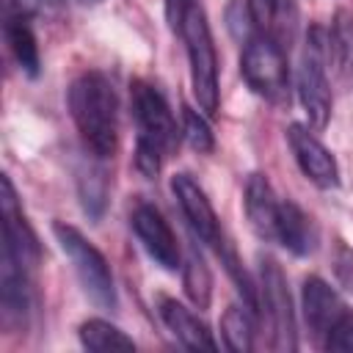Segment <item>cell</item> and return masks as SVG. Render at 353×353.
<instances>
[{
    "label": "cell",
    "mask_w": 353,
    "mask_h": 353,
    "mask_svg": "<svg viewBox=\"0 0 353 353\" xmlns=\"http://www.w3.org/2000/svg\"><path fill=\"white\" fill-rule=\"evenodd\" d=\"M323 347H325V350H345V353H353V317H347L345 323H339V325L323 339Z\"/></svg>",
    "instance_id": "d4e9b609"
},
{
    "label": "cell",
    "mask_w": 353,
    "mask_h": 353,
    "mask_svg": "<svg viewBox=\"0 0 353 353\" xmlns=\"http://www.w3.org/2000/svg\"><path fill=\"white\" fill-rule=\"evenodd\" d=\"M325 50L328 41L323 39L320 28H312L298 61V99L309 119L312 130H325L331 119V88L325 77Z\"/></svg>",
    "instance_id": "8992f818"
},
{
    "label": "cell",
    "mask_w": 353,
    "mask_h": 353,
    "mask_svg": "<svg viewBox=\"0 0 353 353\" xmlns=\"http://www.w3.org/2000/svg\"><path fill=\"white\" fill-rule=\"evenodd\" d=\"M39 0H0L3 6V22L6 19H30L36 14Z\"/></svg>",
    "instance_id": "484cf974"
},
{
    "label": "cell",
    "mask_w": 353,
    "mask_h": 353,
    "mask_svg": "<svg viewBox=\"0 0 353 353\" xmlns=\"http://www.w3.org/2000/svg\"><path fill=\"white\" fill-rule=\"evenodd\" d=\"M328 52L336 63L339 72H350L353 69V14L339 8L331 19L328 28Z\"/></svg>",
    "instance_id": "ffe728a7"
},
{
    "label": "cell",
    "mask_w": 353,
    "mask_h": 353,
    "mask_svg": "<svg viewBox=\"0 0 353 353\" xmlns=\"http://www.w3.org/2000/svg\"><path fill=\"white\" fill-rule=\"evenodd\" d=\"M301 301H303V317H306V325L309 331L323 342L339 323H345L350 314L347 303L339 298V292L323 281L320 276H309L303 281V292H301Z\"/></svg>",
    "instance_id": "7c38bea8"
},
{
    "label": "cell",
    "mask_w": 353,
    "mask_h": 353,
    "mask_svg": "<svg viewBox=\"0 0 353 353\" xmlns=\"http://www.w3.org/2000/svg\"><path fill=\"white\" fill-rule=\"evenodd\" d=\"M171 190H174V196L179 201V210H182L188 226L193 229V234L201 243H207L218 251L221 243H223V232H221V221H218L207 193L196 185V179L190 174H176L171 179Z\"/></svg>",
    "instance_id": "8fae6325"
},
{
    "label": "cell",
    "mask_w": 353,
    "mask_h": 353,
    "mask_svg": "<svg viewBox=\"0 0 353 353\" xmlns=\"http://www.w3.org/2000/svg\"><path fill=\"white\" fill-rule=\"evenodd\" d=\"M221 334H223V345L234 353H248L254 347V325L245 309L240 306H229L221 317Z\"/></svg>",
    "instance_id": "7402d4cb"
},
{
    "label": "cell",
    "mask_w": 353,
    "mask_h": 353,
    "mask_svg": "<svg viewBox=\"0 0 353 353\" xmlns=\"http://www.w3.org/2000/svg\"><path fill=\"white\" fill-rule=\"evenodd\" d=\"M196 6V0H165V19L171 30H182V22L188 11Z\"/></svg>",
    "instance_id": "4316f807"
},
{
    "label": "cell",
    "mask_w": 353,
    "mask_h": 353,
    "mask_svg": "<svg viewBox=\"0 0 353 353\" xmlns=\"http://www.w3.org/2000/svg\"><path fill=\"white\" fill-rule=\"evenodd\" d=\"M276 243H281L295 256H306L314 248V243H317V232H314L312 218L295 201H281L279 204Z\"/></svg>",
    "instance_id": "2e32d148"
},
{
    "label": "cell",
    "mask_w": 353,
    "mask_h": 353,
    "mask_svg": "<svg viewBox=\"0 0 353 353\" xmlns=\"http://www.w3.org/2000/svg\"><path fill=\"white\" fill-rule=\"evenodd\" d=\"M279 199L273 193V185L268 182L265 174H251L245 182V218L251 223V229L262 237V240H276V221H279Z\"/></svg>",
    "instance_id": "4fadbf2b"
},
{
    "label": "cell",
    "mask_w": 353,
    "mask_h": 353,
    "mask_svg": "<svg viewBox=\"0 0 353 353\" xmlns=\"http://www.w3.org/2000/svg\"><path fill=\"white\" fill-rule=\"evenodd\" d=\"M80 342L83 347L94 350V353H110V350H135V342L113 323L91 317L80 325Z\"/></svg>",
    "instance_id": "d6986e66"
},
{
    "label": "cell",
    "mask_w": 353,
    "mask_h": 353,
    "mask_svg": "<svg viewBox=\"0 0 353 353\" xmlns=\"http://www.w3.org/2000/svg\"><path fill=\"white\" fill-rule=\"evenodd\" d=\"M52 234H55L61 251L69 256V262H72V268H74V273L83 284V292L91 298V303H97L99 309L113 312L119 298H116L113 273H110V265H108L105 254L91 240H85V234L80 229H74L72 223L55 221Z\"/></svg>",
    "instance_id": "3957f363"
},
{
    "label": "cell",
    "mask_w": 353,
    "mask_h": 353,
    "mask_svg": "<svg viewBox=\"0 0 353 353\" xmlns=\"http://www.w3.org/2000/svg\"><path fill=\"white\" fill-rule=\"evenodd\" d=\"M132 232L141 240V245L146 248V254L163 268V270H176L182 256H179V243L176 234L171 229V223L163 218V212L154 204L141 201L132 215H130Z\"/></svg>",
    "instance_id": "9c48e42d"
},
{
    "label": "cell",
    "mask_w": 353,
    "mask_h": 353,
    "mask_svg": "<svg viewBox=\"0 0 353 353\" xmlns=\"http://www.w3.org/2000/svg\"><path fill=\"white\" fill-rule=\"evenodd\" d=\"M259 265H262L259 268V301H262V309L270 325V347L281 353H292L298 347V328H295V309H292L284 270L273 256H262Z\"/></svg>",
    "instance_id": "52a82bcc"
},
{
    "label": "cell",
    "mask_w": 353,
    "mask_h": 353,
    "mask_svg": "<svg viewBox=\"0 0 353 353\" xmlns=\"http://www.w3.org/2000/svg\"><path fill=\"white\" fill-rule=\"evenodd\" d=\"M44 3H52V6H55V3H61V0H44Z\"/></svg>",
    "instance_id": "f1b7e54d"
},
{
    "label": "cell",
    "mask_w": 353,
    "mask_h": 353,
    "mask_svg": "<svg viewBox=\"0 0 353 353\" xmlns=\"http://www.w3.org/2000/svg\"><path fill=\"white\" fill-rule=\"evenodd\" d=\"M77 188H80L83 210H85L91 218H99L102 210H105V196H108L105 171H102V168H88V171H83L80 179H77Z\"/></svg>",
    "instance_id": "603a6c76"
},
{
    "label": "cell",
    "mask_w": 353,
    "mask_h": 353,
    "mask_svg": "<svg viewBox=\"0 0 353 353\" xmlns=\"http://www.w3.org/2000/svg\"><path fill=\"white\" fill-rule=\"evenodd\" d=\"M157 312H160V320L165 323V328H168L188 350H215V347H218L215 339H212V334L207 331V325H204L190 309H185L176 298L160 295Z\"/></svg>",
    "instance_id": "5bb4252c"
},
{
    "label": "cell",
    "mask_w": 353,
    "mask_h": 353,
    "mask_svg": "<svg viewBox=\"0 0 353 353\" xmlns=\"http://www.w3.org/2000/svg\"><path fill=\"white\" fill-rule=\"evenodd\" d=\"M0 212H3V256L14 259L25 270H33L39 265L41 245L28 218L22 215L17 190L8 176H0Z\"/></svg>",
    "instance_id": "ba28073f"
},
{
    "label": "cell",
    "mask_w": 353,
    "mask_h": 353,
    "mask_svg": "<svg viewBox=\"0 0 353 353\" xmlns=\"http://www.w3.org/2000/svg\"><path fill=\"white\" fill-rule=\"evenodd\" d=\"M287 143L292 149V157L306 179H312L317 188L331 190L339 188V165L336 157L323 146V141L303 124L287 127Z\"/></svg>",
    "instance_id": "30bf717a"
},
{
    "label": "cell",
    "mask_w": 353,
    "mask_h": 353,
    "mask_svg": "<svg viewBox=\"0 0 353 353\" xmlns=\"http://www.w3.org/2000/svg\"><path fill=\"white\" fill-rule=\"evenodd\" d=\"M130 102H132V119L138 124V143H135V168L146 176L154 179L160 171L163 157L176 146V124L168 110V102L163 94L143 83L132 80L130 85Z\"/></svg>",
    "instance_id": "7a4b0ae2"
},
{
    "label": "cell",
    "mask_w": 353,
    "mask_h": 353,
    "mask_svg": "<svg viewBox=\"0 0 353 353\" xmlns=\"http://www.w3.org/2000/svg\"><path fill=\"white\" fill-rule=\"evenodd\" d=\"M182 130H185V141L190 143V149H196L199 154H210L215 149V138H212V130L207 124V119L193 110L190 105L182 108Z\"/></svg>",
    "instance_id": "cb8c5ba5"
},
{
    "label": "cell",
    "mask_w": 353,
    "mask_h": 353,
    "mask_svg": "<svg viewBox=\"0 0 353 353\" xmlns=\"http://www.w3.org/2000/svg\"><path fill=\"white\" fill-rule=\"evenodd\" d=\"M3 33H6V41H8V50L11 55L17 58L19 69L30 77L39 74V44H36V36L28 25V19H6L3 22Z\"/></svg>",
    "instance_id": "ac0fdd59"
},
{
    "label": "cell",
    "mask_w": 353,
    "mask_h": 353,
    "mask_svg": "<svg viewBox=\"0 0 353 353\" xmlns=\"http://www.w3.org/2000/svg\"><path fill=\"white\" fill-rule=\"evenodd\" d=\"M80 3H85V6H94V3H102V0H80Z\"/></svg>",
    "instance_id": "83f0119b"
},
{
    "label": "cell",
    "mask_w": 353,
    "mask_h": 353,
    "mask_svg": "<svg viewBox=\"0 0 353 353\" xmlns=\"http://www.w3.org/2000/svg\"><path fill=\"white\" fill-rule=\"evenodd\" d=\"M69 113L94 157H110L119 146V97L102 72H83L69 88Z\"/></svg>",
    "instance_id": "6da1fadb"
},
{
    "label": "cell",
    "mask_w": 353,
    "mask_h": 353,
    "mask_svg": "<svg viewBox=\"0 0 353 353\" xmlns=\"http://www.w3.org/2000/svg\"><path fill=\"white\" fill-rule=\"evenodd\" d=\"M182 281H185L188 298H190L199 309H207V306H210V298H212V276H210L204 259L196 254V248L188 251V259H185V265H182Z\"/></svg>",
    "instance_id": "44dd1931"
},
{
    "label": "cell",
    "mask_w": 353,
    "mask_h": 353,
    "mask_svg": "<svg viewBox=\"0 0 353 353\" xmlns=\"http://www.w3.org/2000/svg\"><path fill=\"white\" fill-rule=\"evenodd\" d=\"M240 72L254 94L268 99L270 105L290 102V66L281 41L268 33H256L245 41Z\"/></svg>",
    "instance_id": "5b68a950"
},
{
    "label": "cell",
    "mask_w": 353,
    "mask_h": 353,
    "mask_svg": "<svg viewBox=\"0 0 353 353\" xmlns=\"http://www.w3.org/2000/svg\"><path fill=\"white\" fill-rule=\"evenodd\" d=\"M0 301H3V317L6 323L22 325L30 312V270L17 265L14 259L3 256L0 268Z\"/></svg>",
    "instance_id": "9a60e30c"
},
{
    "label": "cell",
    "mask_w": 353,
    "mask_h": 353,
    "mask_svg": "<svg viewBox=\"0 0 353 353\" xmlns=\"http://www.w3.org/2000/svg\"><path fill=\"white\" fill-rule=\"evenodd\" d=\"M245 3H248L251 19H254L259 33H268L276 41H281L284 33L290 36V28L295 19L292 0H245Z\"/></svg>",
    "instance_id": "e0dca14e"
},
{
    "label": "cell",
    "mask_w": 353,
    "mask_h": 353,
    "mask_svg": "<svg viewBox=\"0 0 353 353\" xmlns=\"http://www.w3.org/2000/svg\"><path fill=\"white\" fill-rule=\"evenodd\" d=\"M179 33L188 44L193 97H196L199 108L212 116L218 110V91H221L218 88V52H215V41H212V33H210L207 14L199 3L188 11Z\"/></svg>",
    "instance_id": "277c9868"
}]
</instances>
